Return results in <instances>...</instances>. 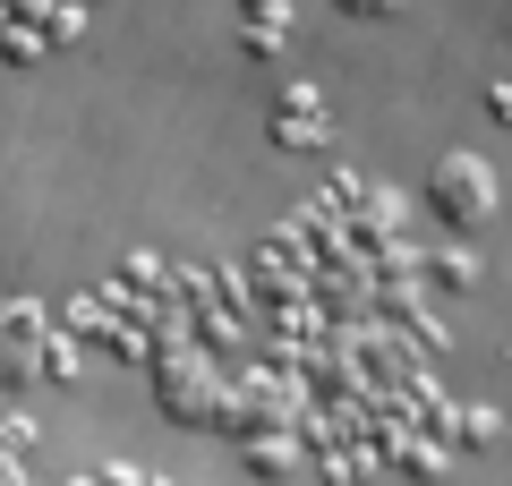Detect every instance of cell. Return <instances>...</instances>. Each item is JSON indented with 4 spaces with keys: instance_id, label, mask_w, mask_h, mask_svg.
I'll list each match as a JSON object with an SVG mask.
<instances>
[{
    "instance_id": "cell-2",
    "label": "cell",
    "mask_w": 512,
    "mask_h": 486,
    "mask_svg": "<svg viewBox=\"0 0 512 486\" xmlns=\"http://www.w3.org/2000/svg\"><path fill=\"white\" fill-rule=\"evenodd\" d=\"M282 137H291V145H316V137H325V120H316V94H282Z\"/></svg>"
},
{
    "instance_id": "cell-3",
    "label": "cell",
    "mask_w": 512,
    "mask_h": 486,
    "mask_svg": "<svg viewBox=\"0 0 512 486\" xmlns=\"http://www.w3.org/2000/svg\"><path fill=\"white\" fill-rule=\"evenodd\" d=\"M342 9H393V0H342Z\"/></svg>"
},
{
    "instance_id": "cell-1",
    "label": "cell",
    "mask_w": 512,
    "mask_h": 486,
    "mask_svg": "<svg viewBox=\"0 0 512 486\" xmlns=\"http://www.w3.org/2000/svg\"><path fill=\"white\" fill-rule=\"evenodd\" d=\"M444 205L453 214H487V171L478 162H444Z\"/></svg>"
}]
</instances>
